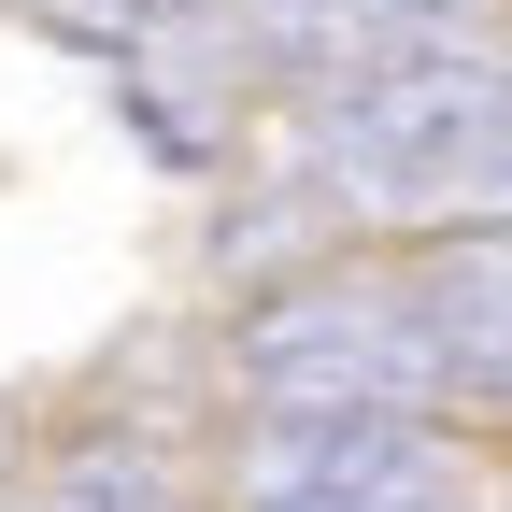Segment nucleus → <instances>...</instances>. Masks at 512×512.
<instances>
[{
    "mask_svg": "<svg viewBox=\"0 0 512 512\" xmlns=\"http://www.w3.org/2000/svg\"><path fill=\"white\" fill-rule=\"evenodd\" d=\"M441 356H413L399 342V313L384 299H356V285H313V299H285V313H256V399H384L399 413L413 384H427Z\"/></svg>",
    "mask_w": 512,
    "mask_h": 512,
    "instance_id": "obj_3",
    "label": "nucleus"
},
{
    "mask_svg": "<svg viewBox=\"0 0 512 512\" xmlns=\"http://www.w3.org/2000/svg\"><path fill=\"white\" fill-rule=\"evenodd\" d=\"M43 512H185V498H171V470H157V456L100 441V456H72V470L43 484Z\"/></svg>",
    "mask_w": 512,
    "mask_h": 512,
    "instance_id": "obj_6",
    "label": "nucleus"
},
{
    "mask_svg": "<svg viewBox=\"0 0 512 512\" xmlns=\"http://www.w3.org/2000/svg\"><path fill=\"white\" fill-rule=\"evenodd\" d=\"M427 15H456V0H271V43L285 57H370V43H399Z\"/></svg>",
    "mask_w": 512,
    "mask_h": 512,
    "instance_id": "obj_5",
    "label": "nucleus"
},
{
    "mask_svg": "<svg viewBox=\"0 0 512 512\" xmlns=\"http://www.w3.org/2000/svg\"><path fill=\"white\" fill-rule=\"evenodd\" d=\"M356 200H512V57H399L328 100L313 128Z\"/></svg>",
    "mask_w": 512,
    "mask_h": 512,
    "instance_id": "obj_1",
    "label": "nucleus"
},
{
    "mask_svg": "<svg viewBox=\"0 0 512 512\" xmlns=\"http://www.w3.org/2000/svg\"><path fill=\"white\" fill-rule=\"evenodd\" d=\"M256 512H456V484L384 399H285L256 427Z\"/></svg>",
    "mask_w": 512,
    "mask_h": 512,
    "instance_id": "obj_2",
    "label": "nucleus"
},
{
    "mask_svg": "<svg viewBox=\"0 0 512 512\" xmlns=\"http://www.w3.org/2000/svg\"><path fill=\"white\" fill-rule=\"evenodd\" d=\"M413 328H427L441 384L512 399V242H441L427 271H413Z\"/></svg>",
    "mask_w": 512,
    "mask_h": 512,
    "instance_id": "obj_4",
    "label": "nucleus"
}]
</instances>
